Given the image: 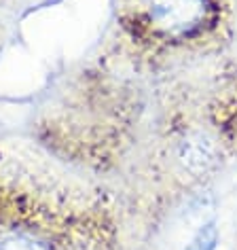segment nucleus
<instances>
[{"label": "nucleus", "mask_w": 237, "mask_h": 250, "mask_svg": "<svg viewBox=\"0 0 237 250\" xmlns=\"http://www.w3.org/2000/svg\"><path fill=\"white\" fill-rule=\"evenodd\" d=\"M178 161L191 176H205L220 164V148L210 136L195 132L178 145Z\"/></svg>", "instance_id": "nucleus-2"}, {"label": "nucleus", "mask_w": 237, "mask_h": 250, "mask_svg": "<svg viewBox=\"0 0 237 250\" xmlns=\"http://www.w3.org/2000/svg\"><path fill=\"white\" fill-rule=\"evenodd\" d=\"M146 23L163 41H189L201 34L216 0H144Z\"/></svg>", "instance_id": "nucleus-1"}, {"label": "nucleus", "mask_w": 237, "mask_h": 250, "mask_svg": "<svg viewBox=\"0 0 237 250\" xmlns=\"http://www.w3.org/2000/svg\"><path fill=\"white\" fill-rule=\"evenodd\" d=\"M0 250H51V248L32 235L20 233V235H11L7 240L0 242Z\"/></svg>", "instance_id": "nucleus-4"}, {"label": "nucleus", "mask_w": 237, "mask_h": 250, "mask_svg": "<svg viewBox=\"0 0 237 250\" xmlns=\"http://www.w3.org/2000/svg\"><path fill=\"white\" fill-rule=\"evenodd\" d=\"M218 240H220V233H218L216 221H208L195 231L184 250H216Z\"/></svg>", "instance_id": "nucleus-3"}]
</instances>
